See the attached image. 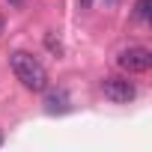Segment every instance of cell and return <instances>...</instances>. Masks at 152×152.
Masks as SVG:
<instances>
[{
    "mask_svg": "<svg viewBox=\"0 0 152 152\" xmlns=\"http://www.w3.org/2000/svg\"><path fill=\"white\" fill-rule=\"evenodd\" d=\"M149 9H152V0H137L134 3V18L137 21H149Z\"/></svg>",
    "mask_w": 152,
    "mask_h": 152,
    "instance_id": "5b68a950",
    "label": "cell"
},
{
    "mask_svg": "<svg viewBox=\"0 0 152 152\" xmlns=\"http://www.w3.org/2000/svg\"><path fill=\"white\" fill-rule=\"evenodd\" d=\"M90 3H93V0H81V6H90Z\"/></svg>",
    "mask_w": 152,
    "mask_h": 152,
    "instance_id": "52a82bcc",
    "label": "cell"
},
{
    "mask_svg": "<svg viewBox=\"0 0 152 152\" xmlns=\"http://www.w3.org/2000/svg\"><path fill=\"white\" fill-rule=\"evenodd\" d=\"M102 93L113 104H128V102H134L137 87H134V81L122 78V75H107V78H102Z\"/></svg>",
    "mask_w": 152,
    "mask_h": 152,
    "instance_id": "7a4b0ae2",
    "label": "cell"
},
{
    "mask_svg": "<svg viewBox=\"0 0 152 152\" xmlns=\"http://www.w3.org/2000/svg\"><path fill=\"white\" fill-rule=\"evenodd\" d=\"M0 143H3V137H0Z\"/></svg>",
    "mask_w": 152,
    "mask_h": 152,
    "instance_id": "9c48e42d",
    "label": "cell"
},
{
    "mask_svg": "<svg viewBox=\"0 0 152 152\" xmlns=\"http://www.w3.org/2000/svg\"><path fill=\"white\" fill-rule=\"evenodd\" d=\"M45 104H48V113H66V110H69V99H66V93H63V90L51 93Z\"/></svg>",
    "mask_w": 152,
    "mask_h": 152,
    "instance_id": "277c9868",
    "label": "cell"
},
{
    "mask_svg": "<svg viewBox=\"0 0 152 152\" xmlns=\"http://www.w3.org/2000/svg\"><path fill=\"white\" fill-rule=\"evenodd\" d=\"M9 66H12V75L21 81L24 90H30V93L48 90V72H45V66H42L33 54H27V51H12V54H9Z\"/></svg>",
    "mask_w": 152,
    "mask_h": 152,
    "instance_id": "6da1fadb",
    "label": "cell"
},
{
    "mask_svg": "<svg viewBox=\"0 0 152 152\" xmlns=\"http://www.w3.org/2000/svg\"><path fill=\"white\" fill-rule=\"evenodd\" d=\"M0 33H3V15H0Z\"/></svg>",
    "mask_w": 152,
    "mask_h": 152,
    "instance_id": "ba28073f",
    "label": "cell"
},
{
    "mask_svg": "<svg viewBox=\"0 0 152 152\" xmlns=\"http://www.w3.org/2000/svg\"><path fill=\"white\" fill-rule=\"evenodd\" d=\"M116 63H119V69H125L128 75H143V72L152 69V51L143 48V45H131V48L119 51Z\"/></svg>",
    "mask_w": 152,
    "mask_h": 152,
    "instance_id": "3957f363",
    "label": "cell"
},
{
    "mask_svg": "<svg viewBox=\"0 0 152 152\" xmlns=\"http://www.w3.org/2000/svg\"><path fill=\"white\" fill-rule=\"evenodd\" d=\"M9 3H15V6H21V3H24V0H9Z\"/></svg>",
    "mask_w": 152,
    "mask_h": 152,
    "instance_id": "8992f818",
    "label": "cell"
}]
</instances>
